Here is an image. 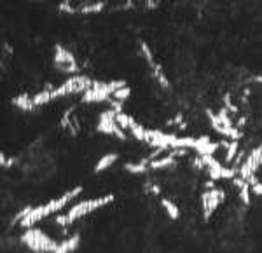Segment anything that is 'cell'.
Listing matches in <instances>:
<instances>
[{"instance_id":"30bf717a","label":"cell","mask_w":262,"mask_h":253,"mask_svg":"<svg viewBox=\"0 0 262 253\" xmlns=\"http://www.w3.org/2000/svg\"><path fill=\"white\" fill-rule=\"evenodd\" d=\"M117 159H119V156L116 152H109V154H105V156H102L100 159H98V163L94 164V173L107 171V169L112 168V166L117 163Z\"/></svg>"},{"instance_id":"6da1fadb","label":"cell","mask_w":262,"mask_h":253,"mask_svg":"<svg viewBox=\"0 0 262 253\" xmlns=\"http://www.w3.org/2000/svg\"><path fill=\"white\" fill-rule=\"evenodd\" d=\"M82 192V187H75V189H70V191L63 192L61 196L54 197V199L47 201L44 204H39L35 208H26L25 211L19 215V225L25 229H30L34 227L35 224L42 222V220L49 219V216L56 215V213H61L65 208H70L72 206V201L77 199L79 194Z\"/></svg>"},{"instance_id":"52a82bcc","label":"cell","mask_w":262,"mask_h":253,"mask_svg":"<svg viewBox=\"0 0 262 253\" xmlns=\"http://www.w3.org/2000/svg\"><path fill=\"white\" fill-rule=\"evenodd\" d=\"M54 66L63 74L79 75V65H77V60H75L74 53L61 44L54 46Z\"/></svg>"},{"instance_id":"3957f363","label":"cell","mask_w":262,"mask_h":253,"mask_svg":"<svg viewBox=\"0 0 262 253\" xmlns=\"http://www.w3.org/2000/svg\"><path fill=\"white\" fill-rule=\"evenodd\" d=\"M128 86L124 81H112V82H96L93 81L91 88L82 94V101L84 103H100V101H110L112 94L117 89Z\"/></svg>"},{"instance_id":"8992f818","label":"cell","mask_w":262,"mask_h":253,"mask_svg":"<svg viewBox=\"0 0 262 253\" xmlns=\"http://www.w3.org/2000/svg\"><path fill=\"white\" fill-rule=\"evenodd\" d=\"M116 116H117L116 110H112V109L105 110V112L100 116V119H98L96 131L102 133V134H107V136H114V138H119V140H126V131L117 124Z\"/></svg>"},{"instance_id":"7c38bea8","label":"cell","mask_w":262,"mask_h":253,"mask_svg":"<svg viewBox=\"0 0 262 253\" xmlns=\"http://www.w3.org/2000/svg\"><path fill=\"white\" fill-rule=\"evenodd\" d=\"M13 105H16L18 109L25 110V112H30V110H35L34 100H31L30 94H19L13 100Z\"/></svg>"},{"instance_id":"8fae6325","label":"cell","mask_w":262,"mask_h":253,"mask_svg":"<svg viewBox=\"0 0 262 253\" xmlns=\"http://www.w3.org/2000/svg\"><path fill=\"white\" fill-rule=\"evenodd\" d=\"M161 208L165 209L168 219H172V220L180 219V208H178L172 199H168V197H161Z\"/></svg>"},{"instance_id":"ba28073f","label":"cell","mask_w":262,"mask_h":253,"mask_svg":"<svg viewBox=\"0 0 262 253\" xmlns=\"http://www.w3.org/2000/svg\"><path fill=\"white\" fill-rule=\"evenodd\" d=\"M201 211H203V219L208 220L213 213L217 211V208L224 203L225 194L220 189H210V191H205L201 194Z\"/></svg>"},{"instance_id":"5bb4252c","label":"cell","mask_w":262,"mask_h":253,"mask_svg":"<svg viewBox=\"0 0 262 253\" xmlns=\"http://www.w3.org/2000/svg\"><path fill=\"white\" fill-rule=\"evenodd\" d=\"M236 156H238V140L227 141V154H225V161H227V163H233Z\"/></svg>"},{"instance_id":"277c9868","label":"cell","mask_w":262,"mask_h":253,"mask_svg":"<svg viewBox=\"0 0 262 253\" xmlns=\"http://www.w3.org/2000/svg\"><path fill=\"white\" fill-rule=\"evenodd\" d=\"M21 243L34 253H53L58 246V243L53 238H49L35 227L26 229L25 234L21 236Z\"/></svg>"},{"instance_id":"4fadbf2b","label":"cell","mask_w":262,"mask_h":253,"mask_svg":"<svg viewBox=\"0 0 262 253\" xmlns=\"http://www.w3.org/2000/svg\"><path fill=\"white\" fill-rule=\"evenodd\" d=\"M103 9H105V2H103V0H96V2H87V6L79 7L77 13L79 14H96V13H102Z\"/></svg>"},{"instance_id":"7a4b0ae2","label":"cell","mask_w":262,"mask_h":253,"mask_svg":"<svg viewBox=\"0 0 262 253\" xmlns=\"http://www.w3.org/2000/svg\"><path fill=\"white\" fill-rule=\"evenodd\" d=\"M114 199H116L114 194H105V196L91 197V199L81 201V203H75L69 209H67L65 213H61V215L58 216L56 224L59 225V227H69V225H72L74 222H77V220L84 219V216L91 215V213H94V211H98V209L109 206Z\"/></svg>"},{"instance_id":"9a60e30c","label":"cell","mask_w":262,"mask_h":253,"mask_svg":"<svg viewBox=\"0 0 262 253\" xmlns=\"http://www.w3.org/2000/svg\"><path fill=\"white\" fill-rule=\"evenodd\" d=\"M253 81H255V82H259V84H262V75H257V77L253 79Z\"/></svg>"},{"instance_id":"9c48e42d","label":"cell","mask_w":262,"mask_h":253,"mask_svg":"<svg viewBox=\"0 0 262 253\" xmlns=\"http://www.w3.org/2000/svg\"><path fill=\"white\" fill-rule=\"evenodd\" d=\"M79 244H81V236L74 234V236H70V238L63 239L53 253H75L79 248Z\"/></svg>"},{"instance_id":"5b68a950","label":"cell","mask_w":262,"mask_h":253,"mask_svg":"<svg viewBox=\"0 0 262 253\" xmlns=\"http://www.w3.org/2000/svg\"><path fill=\"white\" fill-rule=\"evenodd\" d=\"M262 166V141L260 145H257L255 149H252L248 152V156L243 159V163L240 166V178L248 184H253L257 171Z\"/></svg>"}]
</instances>
